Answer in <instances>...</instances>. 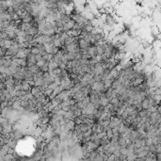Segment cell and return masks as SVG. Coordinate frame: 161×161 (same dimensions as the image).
Masks as SVG:
<instances>
[{
    "instance_id": "1",
    "label": "cell",
    "mask_w": 161,
    "mask_h": 161,
    "mask_svg": "<svg viewBox=\"0 0 161 161\" xmlns=\"http://www.w3.org/2000/svg\"><path fill=\"white\" fill-rule=\"evenodd\" d=\"M1 133H3V127L0 125V134H1Z\"/></svg>"
}]
</instances>
